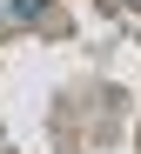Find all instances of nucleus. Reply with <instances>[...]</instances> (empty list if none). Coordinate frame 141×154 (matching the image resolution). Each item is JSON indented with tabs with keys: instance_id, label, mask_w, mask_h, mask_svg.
Masks as SVG:
<instances>
[{
	"instance_id": "1",
	"label": "nucleus",
	"mask_w": 141,
	"mask_h": 154,
	"mask_svg": "<svg viewBox=\"0 0 141 154\" xmlns=\"http://www.w3.org/2000/svg\"><path fill=\"white\" fill-rule=\"evenodd\" d=\"M14 14H20V20H40V14H47V0H14Z\"/></svg>"
}]
</instances>
